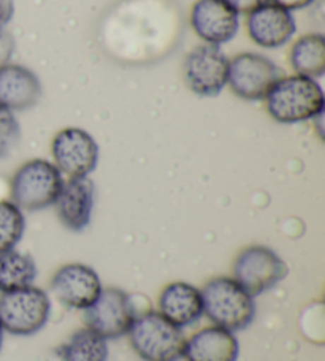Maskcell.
Returning <instances> with one entry per match:
<instances>
[{"label":"cell","instance_id":"6da1fadb","mask_svg":"<svg viewBox=\"0 0 325 361\" xmlns=\"http://www.w3.org/2000/svg\"><path fill=\"white\" fill-rule=\"evenodd\" d=\"M266 111L279 124H298L324 113L325 97L319 82L302 75L281 76L265 97Z\"/></svg>","mask_w":325,"mask_h":361},{"label":"cell","instance_id":"7a4b0ae2","mask_svg":"<svg viewBox=\"0 0 325 361\" xmlns=\"http://www.w3.org/2000/svg\"><path fill=\"white\" fill-rule=\"evenodd\" d=\"M200 292L203 314L216 326L233 333L249 326L254 320V296L246 292L233 277H214Z\"/></svg>","mask_w":325,"mask_h":361},{"label":"cell","instance_id":"3957f363","mask_svg":"<svg viewBox=\"0 0 325 361\" xmlns=\"http://www.w3.org/2000/svg\"><path fill=\"white\" fill-rule=\"evenodd\" d=\"M127 334L130 345L143 361H178L183 357V331L158 311L135 317Z\"/></svg>","mask_w":325,"mask_h":361},{"label":"cell","instance_id":"277c9868","mask_svg":"<svg viewBox=\"0 0 325 361\" xmlns=\"http://www.w3.org/2000/svg\"><path fill=\"white\" fill-rule=\"evenodd\" d=\"M64 178L54 164L34 159L16 170L10 183L11 203L21 211H42L56 203Z\"/></svg>","mask_w":325,"mask_h":361},{"label":"cell","instance_id":"5b68a950","mask_svg":"<svg viewBox=\"0 0 325 361\" xmlns=\"http://www.w3.org/2000/svg\"><path fill=\"white\" fill-rule=\"evenodd\" d=\"M51 301L47 292L29 286L0 296V326L13 336H32L48 324Z\"/></svg>","mask_w":325,"mask_h":361},{"label":"cell","instance_id":"8992f818","mask_svg":"<svg viewBox=\"0 0 325 361\" xmlns=\"http://www.w3.org/2000/svg\"><path fill=\"white\" fill-rule=\"evenodd\" d=\"M283 72L275 62L259 53H242L229 61L227 86L238 99L246 102L265 100Z\"/></svg>","mask_w":325,"mask_h":361},{"label":"cell","instance_id":"52a82bcc","mask_svg":"<svg viewBox=\"0 0 325 361\" xmlns=\"http://www.w3.org/2000/svg\"><path fill=\"white\" fill-rule=\"evenodd\" d=\"M289 268L275 250L266 246L243 249L233 263V279L251 296H259L278 286Z\"/></svg>","mask_w":325,"mask_h":361},{"label":"cell","instance_id":"ba28073f","mask_svg":"<svg viewBox=\"0 0 325 361\" xmlns=\"http://www.w3.org/2000/svg\"><path fill=\"white\" fill-rule=\"evenodd\" d=\"M84 311L86 326L107 341L127 334L136 317L132 298L116 287L102 288L94 305Z\"/></svg>","mask_w":325,"mask_h":361},{"label":"cell","instance_id":"9c48e42d","mask_svg":"<svg viewBox=\"0 0 325 361\" xmlns=\"http://www.w3.org/2000/svg\"><path fill=\"white\" fill-rule=\"evenodd\" d=\"M184 81L194 94L218 97L227 86L229 59L224 51L213 44L195 47L184 59Z\"/></svg>","mask_w":325,"mask_h":361},{"label":"cell","instance_id":"30bf717a","mask_svg":"<svg viewBox=\"0 0 325 361\" xmlns=\"http://www.w3.org/2000/svg\"><path fill=\"white\" fill-rule=\"evenodd\" d=\"M54 165L69 178L89 176L99 164V145L93 135L78 127H67L51 145Z\"/></svg>","mask_w":325,"mask_h":361},{"label":"cell","instance_id":"8fae6325","mask_svg":"<svg viewBox=\"0 0 325 361\" xmlns=\"http://www.w3.org/2000/svg\"><path fill=\"white\" fill-rule=\"evenodd\" d=\"M191 25L205 44L220 47L237 37L240 15L227 0H197L191 10Z\"/></svg>","mask_w":325,"mask_h":361},{"label":"cell","instance_id":"7c38bea8","mask_svg":"<svg viewBox=\"0 0 325 361\" xmlns=\"http://www.w3.org/2000/svg\"><path fill=\"white\" fill-rule=\"evenodd\" d=\"M51 290L62 305L84 311L93 306L102 292L100 277L83 263H69L56 271Z\"/></svg>","mask_w":325,"mask_h":361},{"label":"cell","instance_id":"4fadbf2b","mask_svg":"<svg viewBox=\"0 0 325 361\" xmlns=\"http://www.w3.org/2000/svg\"><path fill=\"white\" fill-rule=\"evenodd\" d=\"M297 32L295 18L292 13L275 4L259 6L248 16V34L257 47L278 49L288 44Z\"/></svg>","mask_w":325,"mask_h":361},{"label":"cell","instance_id":"5bb4252c","mask_svg":"<svg viewBox=\"0 0 325 361\" xmlns=\"http://www.w3.org/2000/svg\"><path fill=\"white\" fill-rule=\"evenodd\" d=\"M95 185L89 176L70 178L64 180L62 190L56 200V214L61 224L70 231L88 228L93 217Z\"/></svg>","mask_w":325,"mask_h":361},{"label":"cell","instance_id":"9a60e30c","mask_svg":"<svg viewBox=\"0 0 325 361\" xmlns=\"http://www.w3.org/2000/svg\"><path fill=\"white\" fill-rule=\"evenodd\" d=\"M42 99V82L28 67L6 63L0 68V106L10 111H25Z\"/></svg>","mask_w":325,"mask_h":361},{"label":"cell","instance_id":"2e32d148","mask_svg":"<svg viewBox=\"0 0 325 361\" xmlns=\"http://www.w3.org/2000/svg\"><path fill=\"white\" fill-rule=\"evenodd\" d=\"M240 345L233 333L220 326H208L186 339V361H237Z\"/></svg>","mask_w":325,"mask_h":361},{"label":"cell","instance_id":"e0dca14e","mask_svg":"<svg viewBox=\"0 0 325 361\" xmlns=\"http://www.w3.org/2000/svg\"><path fill=\"white\" fill-rule=\"evenodd\" d=\"M159 312L177 326H189L203 315L201 292L186 282H172L159 296Z\"/></svg>","mask_w":325,"mask_h":361},{"label":"cell","instance_id":"ac0fdd59","mask_svg":"<svg viewBox=\"0 0 325 361\" xmlns=\"http://www.w3.org/2000/svg\"><path fill=\"white\" fill-rule=\"evenodd\" d=\"M290 66L297 75L322 78L325 73V38L322 34H308L298 38L290 49Z\"/></svg>","mask_w":325,"mask_h":361},{"label":"cell","instance_id":"d6986e66","mask_svg":"<svg viewBox=\"0 0 325 361\" xmlns=\"http://www.w3.org/2000/svg\"><path fill=\"white\" fill-rule=\"evenodd\" d=\"M57 355L62 361H107L108 344L105 338L86 326L71 334L57 349Z\"/></svg>","mask_w":325,"mask_h":361},{"label":"cell","instance_id":"ffe728a7","mask_svg":"<svg viewBox=\"0 0 325 361\" xmlns=\"http://www.w3.org/2000/svg\"><path fill=\"white\" fill-rule=\"evenodd\" d=\"M37 277V267L29 255L15 249L0 254V292L8 293L29 287Z\"/></svg>","mask_w":325,"mask_h":361},{"label":"cell","instance_id":"44dd1931","mask_svg":"<svg viewBox=\"0 0 325 361\" xmlns=\"http://www.w3.org/2000/svg\"><path fill=\"white\" fill-rule=\"evenodd\" d=\"M25 230L23 211L11 202H0V254L8 252L21 241Z\"/></svg>","mask_w":325,"mask_h":361},{"label":"cell","instance_id":"7402d4cb","mask_svg":"<svg viewBox=\"0 0 325 361\" xmlns=\"http://www.w3.org/2000/svg\"><path fill=\"white\" fill-rule=\"evenodd\" d=\"M21 143V126L15 113L0 106V160L8 159Z\"/></svg>","mask_w":325,"mask_h":361},{"label":"cell","instance_id":"603a6c76","mask_svg":"<svg viewBox=\"0 0 325 361\" xmlns=\"http://www.w3.org/2000/svg\"><path fill=\"white\" fill-rule=\"evenodd\" d=\"M15 38L10 32H6L5 29L0 30V68L10 63L13 54H15Z\"/></svg>","mask_w":325,"mask_h":361},{"label":"cell","instance_id":"cb8c5ba5","mask_svg":"<svg viewBox=\"0 0 325 361\" xmlns=\"http://www.w3.org/2000/svg\"><path fill=\"white\" fill-rule=\"evenodd\" d=\"M233 8L238 11V15H249L251 11H254L259 6L268 4V0H227Z\"/></svg>","mask_w":325,"mask_h":361},{"label":"cell","instance_id":"d4e9b609","mask_svg":"<svg viewBox=\"0 0 325 361\" xmlns=\"http://www.w3.org/2000/svg\"><path fill=\"white\" fill-rule=\"evenodd\" d=\"M15 16V0H0V30Z\"/></svg>","mask_w":325,"mask_h":361},{"label":"cell","instance_id":"484cf974","mask_svg":"<svg viewBox=\"0 0 325 361\" xmlns=\"http://www.w3.org/2000/svg\"><path fill=\"white\" fill-rule=\"evenodd\" d=\"M268 2L281 6V8L288 11H295V10L308 8L309 5L314 4V0H268Z\"/></svg>","mask_w":325,"mask_h":361},{"label":"cell","instance_id":"4316f807","mask_svg":"<svg viewBox=\"0 0 325 361\" xmlns=\"http://www.w3.org/2000/svg\"><path fill=\"white\" fill-rule=\"evenodd\" d=\"M2 344H4V330L2 326H0V349H2Z\"/></svg>","mask_w":325,"mask_h":361}]
</instances>
